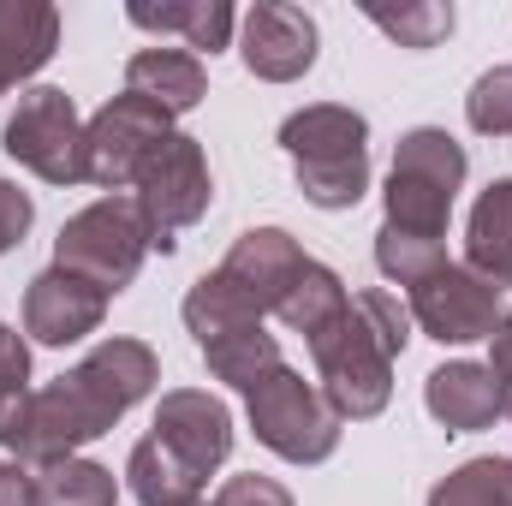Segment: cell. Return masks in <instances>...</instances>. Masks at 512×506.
Wrapping results in <instances>:
<instances>
[{"label": "cell", "instance_id": "obj_14", "mask_svg": "<svg viewBox=\"0 0 512 506\" xmlns=\"http://www.w3.org/2000/svg\"><path fill=\"white\" fill-rule=\"evenodd\" d=\"M304 262H310V256L298 251L292 233H280V227H251V233L233 239V251H227V262H221V274H227L256 310L268 316V310H280V298H286V286L298 280Z\"/></svg>", "mask_w": 512, "mask_h": 506}, {"label": "cell", "instance_id": "obj_3", "mask_svg": "<svg viewBox=\"0 0 512 506\" xmlns=\"http://www.w3.org/2000/svg\"><path fill=\"white\" fill-rule=\"evenodd\" d=\"M280 149L292 155L298 191L316 209H352L370 191V126H364V114H352L340 102L286 114Z\"/></svg>", "mask_w": 512, "mask_h": 506}, {"label": "cell", "instance_id": "obj_6", "mask_svg": "<svg viewBox=\"0 0 512 506\" xmlns=\"http://www.w3.org/2000/svg\"><path fill=\"white\" fill-rule=\"evenodd\" d=\"M245 411H251L256 441L292 465H322L334 447H340V411L322 399L316 381H304L298 370H268L245 393Z\"/></svg>", "mask_w": 512, "mask_h": 506}, {"label": "cell", "instance_id": "obj_8", "mask_svg": "<svg viewBox=\"0 0 512 506\" xmlns=\"http://www.w3.org/2000/svg\"><path fill=\"white\" fill-rule=\"evenodd\" d=\"M512 316V292L483 280L465 262H441L435 274H423L411 286V322L441 340V346H471V340H495L501 322Z\"/></svg>", "mask_w": 512, "mask_h": 506}, {"label": "cell", "instance_id": "obj_21", "mask_svg": "<svg viewBox=\"0 0 512 506\" xmlns=\"http://www.w3.org/2000/svg\"><path fill=\"white\" fill-rule=\"evenodd\" d=\"M346 304H352V298H346V280H340L328 262H304V268H298V280L286 286V298H280V310H274V316H280L292 334L316 340L334 316H346Z\"/></svg>", "mask_w": 512, "mask_h": 506}, {"label": "cell", "instance_id": "obj_13", "mask_svg": "<svg viewBox=\"0 0 512 506\" xmlns=\"http://www.w3.org/2000/svg\"><path fill=\"white\" fill-rule=\"evenodd\" d=\"M108 316V292H96L90 280L66 274V268H42L24 292V328L42 346H72L84 334H96Z\"/></svg>", "mask_w": 512, "mask_h": 506}, {"label": "cell", "instance_id": "obj_29", "mask_svg": "<svg viewBox=\"0 0 512 506\" xmlns=\"http://www.w3.org/2000/svg\"><path fill=\"white\" fill-rule=\"evenodd\" d=\"M215 506H292V495H286L274 477L245 471V477H227V489L215 495Z\"/></svg>", "mask_w": 512, "mask_h": 506}, {"label": "cell", "instance_id": "obj_27", "mask_svg": "<svg viewBox=\"0 0 512 506\" xmlns=\"http://www.w3.org/2000/svg\"><path fill=\"white\" fill-rule=\"evenodd\" d=\"M370 18L382 24L387 36L399 42V48H435L441 36H453V6H441V0H423V6H399V12H387V6H370Z\"/></svg>", "mask_w": 512, "mask_h": 506}, {"label": "cell", "instance_id": "obj_33", "mask_svg": "<svg viewBox=\"0 0 512 506\" xmlns=\"http://www.w3.org/2000/svg\"><path fill=\"white\" fill-rule=\"evenodd\" d=\"M0 506H42V495H36V471L0 465Z\"/></svg>", "mask_w": 512, "mask_h": 506}, {"label": "cell", "instance_id": "obj_16", "mask_svg": "<svg viewBox=\"0 0 512 506\" xmlns=\"http://www.w3.org/2000/svg\"><path fill=\"white\" fill-rule=\"evenodd\" d=\"M60 48V12L48 0H0V96L36 78Z\"/></svg>", "mask_w": 512, "mask_h": 506}, {"label": "cell", "instance_id": "obj_7", "mask_svg": "<svg viewBox=\"0 0 512 506\" xmlns=\"http://www.w3.org/2000/svg\"><path fill=\"white\" fill-rule=\"evenodd\" d=\"M131 191H137V209H143V221H149V233H155V251H173V239H179L185 227H197V221L209 215V203H215L203 143L185 137V131H173L167 143L149 149V161L137 167Z\"/></svg>", "mask_w": 512, "mask_h": 506}, {"label": "cell", "instance_id": "obj_2", "mask_svg": "<svg viewBox=\"0 0 512 506\" xmlns=\"http://www.w3.org/2000/svg\"><path fill=\"white\" fill-rule=\"evenodd\" d=\"M411 340V310H399V298L387 292H358L346 304V316H334L316 340H310V358H316V381H322V399L340 411V423H364V417H382L387 399H393V358L405 352Z\"/></svg>", "mask_w": 512, "mask_h": 506}, {"label": "cell", "instance_id": "obj_34", "mask_svg": "<svg viewBox=\"0 0 512 506\" xmlns=\"http://www.w3.org/2000/svg\"><path fill=\"white\" fill-rule=\"evenodd\" d=\"M24 411H30V387H6V381H0V447H12Z\"/></svg>", "mask_w": 512, "mask_h": 506}, {"label": "cell", "instance_id": "obj_5", "mask_svg": "<svg viewBox=\"0 0 512 506\" xmlns=\"http://www.w3.org/2000/svg\"><path fill=\"white\" fill-rule=\"evenodd\" d=\"M155 251V233L137 209V197H102L90 209H78L60 239H54V268L90 280L96 292H126L143 268V256Z\"/></svg>", "mask_w": 512, "mask_h": 506}, {"label": "cell", "instance_id": "obj_30", "mask_svg": "<svg viewBox=\"0 0 512 506\" xmlns=\"http://www.w3.org/2000/svg\"><path fill=\"white\" fill-rule=\"evenodd\" d=\"M30 221H36V203H30L18 185H6V179H0V256L12 251V245H24Z\"/></svg>", "mask_w": 512, "mask_h": 506}, {"label": "cell", "instance_id": "obj_32", "mask_svg": "<svg viewBox=\"0 0 512 506\" xmlns=\"http://www.w3.org/2000/svg\"><path fill=\"white\" fill-rule=\"evenodd\" d=\"M489 376L501 387V411L512 417V316L501 322V334H495V352H489Z\"/></svg>", "mask_w": 512, "mask_h": 506}, {"label": "cell", "instance_id": "obj_23", "mask_svg": "<svg viewBox=\"0 0 512 506\" xmlns=\"http://www.w3.org/2000/svg\"><path fill=\"white\" fill-rule=\"evenodd\" d=\"M203 358H209V376H215V381H233V387H245V393H251L268 370H280V346H274V334H268V328L227 334V340L203 346Z\"/></svg>", "mask_w": 512, "mask_h": 506}, {"label": "cell", "instance_id": "obj_15", "mask_svg": "<svg viewBox=\"0 0 512 506\" xmlns=\"http://www.w3.org/2000/svg\"><path fill=\"white\" fill-rule=\"evenodd\" d=\"M423 405L441 429L471 435V429H489L501 417V387L489 376V364H441L423 381Z\"/></svg>", "mask_w": 512, "mask_h": 506}, {"label": "cell", "instance_id": "obj_28", "mask_svg": "<svg viewBox=\"0 0 512 506\" xmlns=\"http://www.w3.org/2000/svg\"><path fill=\"white\" fill-rule=\"evenodd\" d=\"M465 120H471V131H483V137H507L512 131V66H495V72H483L471 84Z\"/></svg>", "mask_w": 512, "mask_h": 506}, {"label": "cell", "instance_id": "obj_22", "mask_svg": "<svg viewBox=\"0 0 512 506\" xmlns=\"http://www.w3.org/2000/svg\"><path fill=\"white\" fill-rule=\"evenodd\" d=\"M137 30H179L191 48H227L233 42V6L227 0H173V6H126Z\"/></svg>", "mask_w": 512, "mask_h": 506}, {"label": "cell", "instance_id": "obj_18", "mask_svg": "<svg viewBox=\"0 0 512 506\" xmlns=\"http://www.w3.org/2000/svg\"><path fill=\"white\" fill-rule=\"evenodd\" d=\"M465 268L512 292V179H495L477 197L471 227H465Z\"/></svg>", "mask_w": 512, "mask_h": 506}, {"label": "cell", "instance_id": "obj_4", "mask_svg": "<svg viewBox=\"0 0 512 506\" xmlns=\"http://www.w3.org/2000/svg\"><path fill=\"white\" fill-rule=\"evenodd\" d=\"M459 185H465V149H459V137L441 126L405 131L399 149H393V173H387V221L382 227L441 245Z\"/></svg>", "mask_w": 512, "mask_h": 506}, {"label": "cell", "instance_id": "obj_24", "mask_svg": "<svg viewBox=\"0 0 512 506\" xmlns=\"http://www.w3.org/2000/svg\"><path fill=\"white\" fill-rule=\"evenodd\" d=\"M36 495L42 506H114V471L90 465V459H54L36 471Z\"/></svg>", "mask_w": 512, "mask_h": 506}, {"label": "cell", "instance_id": "obj_20", "mask_svg": "<svg viewBox=\"0 0 512 506\" xmlns=\"http://www.w3.org/2000/svg\"><path fill=\"white\" fill-rule=\"evenodd\" d=\"M126 477H131V495L143 506H197V495H203V477L179 453H167L155 435L131 447Z\"/></svg>", "mask_w": 512, "mask_h": 506}, {"label": "cell", "instance_id": "obj_31", "mask_svg": "<svg viewBox=\"0 0 512 506\" xmlns=\"http://www.w3.org/2000/svg\"><path fill=\"white\" fill-rule=\"evenodd\" d=\"M0 381L6 387H30V346L0 322Z\"/></svg>", "mask_w": 512, "mask_h": 506}, {"label": "cell", "instance_id": "obj_25", "mask_svg": "<svg viewBox=\"0 0 512 506\" xmlns=\"http://www.w3.org/2000/svg\"><path fill=\"white\" fill-rule=\"evenodd\" d=\"M429 506H512V459H471L429 489Z\"/></svg>", "mask_w": 512, "mask_h": 506}, {"label": "cell", "instance_id": "obj_10", "mask_svg": "<svg viewBox=\"0 0 512 506\" xmlns=\"http://www.w3.org/2000/svg\"><path fill=\"white\" fill-rule=\"evenodd\" d=\"M173 137V114H161L155 102H143V96H114L90 126H84V173H90V185H102V191H126L131 179H137V167L149 161V149L155 143H167Z\"/></svg>", "mask_w": 512, "mask_h": 506}, {"label": "cell", "instance_id": "obj_1", "mask_svg": "<svg viewBox=\"0 0 512 506\" xmlns=\"http://www.w3.org/2000/svg\"><path fill=\"white\" fill-rule=\"evenodd\" d=\"M155 376H161V364L143 340H102L78 370H66L42 393H30V411L12 435L18 465L42 471L54 459H78L84 441L108 435L137 399H149Z\"/></svg>", "mask_w": 512, "mask_h": 506}, {"label": "cell", "instance_id": "obj_19", "mask_svg": "<svg viewBox=\"0 0 512 506\" xmlns=\"http://www.w3.org/2000/svg\"><path fill=\"white\" fill-rule=\"evenodd\" d=\"M185 328H191V340H197V352H203V346H215V340H227V334L262 328V310L215 268V274H203V280L185 292Z\"/></svg>", "mask_w": 512, "mask_h": 506}, {"label": "cell", "instance_id": "obj_26", "mask_svg": "<svg viewBox=\"0 0 512 506\" xmlns=\"http://www.w3.org/2000/svg\"><path fill=\"white\" fill-rule=\"evenodd\" d=\"M441 262H447V251L435 239H411V233H393V227L376 233V268H382L387 280H399V286H417Z\"/></svg>", "mask_w": 512, "mask_h": 506}, {"label": "cell", "instance_id": "obj_11", "mask_svg": "<svg viewBox=\"0 0 512 506\" xmlns=\"http://www.w3.org/2000/svg\"><path fill=\"white\" fill-rule=\"evenodd\" d=\"M155 441L167 453H179L197 477L221 471L227 453H233V411L215 399V393H197V387H173L161 393L155 405Z\"/></svg>", "mask_w": 512, "mask_h": 506}, {"label": "cell", "instance_id": "obj_17", "mask_svg": "<svg viewBox=\"0 0 512 506\" xmlns=\"http://www.w3.org/2000/svg\"><path fill=\"white\" fill-rule=\"evenodd\" d=\"M126 90L155 102L161 114H191L209 96V72L191 48H137L126 60Z\"/></svg>", "mask_w": 512, "mask_h": 506}, {"label": "cell", "instance_id": "obj_9", "mask_svg": "<svg viewBox=\"0 0 512 506\" xmlns=\"http://www.w3.org/2000/svg\"><path fill=\"white\" fill-rule=\"evenodd\" d=\"M6 155L48 185H84L90 179L84 173V126H78L72 96L54 84L24 90L12 120H6Z\"/></svg>", "mask_w": 512, "mask_h": 506}, {"label": "cell", "instance_id": "obj_12", "mask_svg": "<svg viewBox=\"0 0 512 506\" xmlns=\"http://www.w3.org/2000/svg\"><path fill=\"white\" fill-rule=\"evenodd\" d=\"M245 66L262 84H292L316 66V18L280 0H256L245 12Z\"/></svg>", "mask_w": 512, "mask_h": 506}]
</instances>
